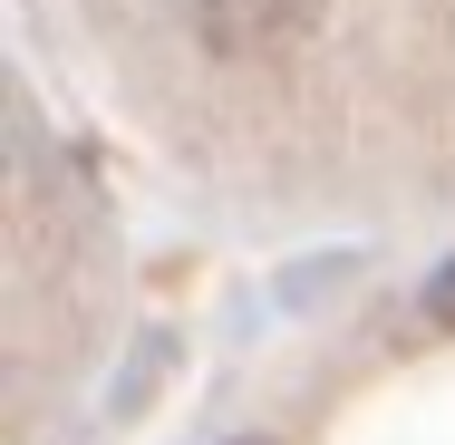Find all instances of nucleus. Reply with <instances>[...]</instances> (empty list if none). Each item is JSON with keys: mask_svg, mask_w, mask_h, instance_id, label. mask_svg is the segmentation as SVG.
<instances>
[{"mask_svg": "<svg viewBox=\"0 0 455 445\" xmlns=\"http://www.w3.org/2000/svg\"><path fill=\"white\" fill-rule=\"evenodd\" d=\"M204 59H281L320 29V0H184Z\"/></svg>", "mask_w": 455, "mask_h": 445, "instance_id": "obj_1", "label": "nucleus"}, {"mask_svg": "<svg viewBox=\"0 0 455 445\" xmlns=\"http://www.w3.org/2000/svg\"><path fill=\"white\" fill-rule=\"evenodd\" d=\"M427 310H436V320L455 330V271H436V281H427Z\"/></svg>", "mask_w": 455, "mask_h": 445, "instance_id": "obj_2", "label": "nucleus"}]
</instances>
